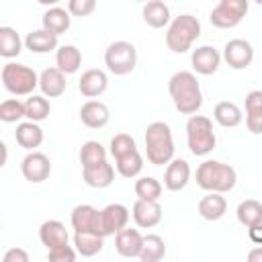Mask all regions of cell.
I'll use <instances>...</instances> for the list:
<instances>
[{
    "instance_id": "26",
    "label": "cell",
    "mask_w": 262,
    "mask_h": 262,
    "mask_svg": "<svg viewBox=\"0 0 262 262\" xmlns=\"http://www.w3.org/2000/svg\"><path fill=\"white\" fill-rule=\"evenodd\" d=\"M213 117H215V121H217L221 127H225V129H233V127H237V125L244 121L242 108H239L235 102H229V100L217 102L215 108H213Z\"/></svg>"
},
{
    "instance_id": "7",
    "label": "cell",
    "mask_w": 262,
    "mask_h": 262,
    "mask_svg": "<svg viewBox=\"0 0 262 262\" xmlns=\"http://www.w3.org/2000/svg\"><path fill=\"white\" fill-rule=\"evenodd\" d=\"M104 63L111 74L127 76L137 66V49L129 41H115L104 51Z\"/></svg>"
},
{
    "instance_id": "35",
    "label": "cell",
    "mask_w": 262,
    "mask_h": 262,
    "mask_svg": "<svg viewBox=\"0 0 262 262\" xmlns=\"http://www.w3.org/2000/svg\"><path fill=\"white\" fill-rule=\"evenodd\" d=\"M49 111H51V104L41 94H31L25 100V117L29 121H33V123H39V121L47 119L49 117Z\"/></svg>"
},
{
    "instance_id": "19",
    "label": "cell",
    "mask_w": 262,
    "mask_h": 262,
    "mask_svg": "<svg viewBox=\"0 0 262 262\" xmlns=\"http://www.w3.org/2000/svg\"><path fill=\"white\" fill-rule=\"evenodd\" d=\"M141 246H143V235L139 233V229L125 227L115 235V250L123 258H139Z\"/></svg>"
},
{
    "instance_id": "23",
    "label": "cell",
    "mask_w": 262,
    "mask_h": 262,
    "mask_svg": "<svg viewBox=\"0 0 262 262\" xmlns=\"http://www.w3.org/2000/svg\"><path fill=\"white\" fill-rule=\"evenodd\" d=\"M141 14H143L145 25H149L151 29H164V27H168L172 23L170 6L166 2H162V0H151V2L143 4Z\"/></svg>"
},
{
    "instance_id": "42",
    "label": "cell",
    "mask_w": 262,
    "mask_h": 262,
    "mask_svg": "<svg viewBox=\"0 0 262 262\" xmlns=\"http://www.w3.org/2000/svg\"><path fill=\"white\" fill-rule=\"evenodd\" d=\"M2 262H31V258L23 248H8L2 256Z\"/></svg>"
},
{
    "instance_id": "18",
    "label": "cell",
    "mask_w": 262,
    "mask_h": 262,
    "mask_svg": "<svg viewBox=\"0 0 262 262\" xmlns=\"http://www.w3.org/2000/svg\"><path fill=\"white\" fill-rule=\"evenodd\" d=\"M39 88L43 92V96L47 98H57L66 92L68 88V82H66V74L59 70V68H45L39 76Z\"/></svg>"
},
{
    "instance_id": "41",
    "label": "cell",
    "mask_w": 262,
    "mask_h": 262,
    "mask_svg": "<svg viewBox=\"0 0 262 262\" xmlns=\"http://www.w3.org/2000/svg\"><path fill=\"white\" fill-rule=\"evenodd\" d=\"M262 113V90H250L246 94V115Z\"/></svg>"
},
{
    "instance_id": "33",
    "label": "cell",
    "mask_w": 262,
    "mask_h": 262,
    "mask_svg": "<svg viewBox=\"0 0 262 262\" xmlns=\"http://www.w3.org/2000/svg\"><path fill=\"white\" fill-rule=\"evenodd\" d=\"M235 215H237V221L244 227H252V225L262 221V203L256 201V199H246L237 205Z\"/></svg>"
},
{
    "instance_id": "4",
    "label": "cell",
    "mask_w": 262,
    "mask_h": 262,
    "mask_svg": "<svg viewBox=\"0 0 262 262\" xmlns=\"http://www.w3.org/2000/svg\"><path fill=\"white\" fill-rule=\"evenodd\" d=\"M201 37V23L192 14H178L172 18L166 31V45L174 53H186Z\"/></svg>"
},
{
    "instance_id": "32",
    "label": "cell",
    "mask_w": 262,
    "mask_h": 262,
    "mask_svg": "<svg viewBox=\"0 0 262 262\" xmlns=\"http://www.w3.org/2000/svg\"><path fill=\"white\" fill-rule=\"evenodd\" d=\"M74 246L82 258H92L102 250L104 237L94 235V233H74Z\"/></svg>"
},
{
    "instance_id": "8",
    "label": "cell",
    "mask_w": 262,
    "mask_h": 262,
    "mask_svg": "<svg viewBox=\"0 0 262 262\" xmlns=\"http://www.w3.org/2000/svg\"><path fill=\"white\" fill-rule=\"evenodd\" d=\"M248 12V0H221L211 10V25L217 29H233L237 27Z\"/></svg>"
},
{
    "instance_id": "12",
    "label": "cell",
    "mask_w": 262,
    "mask_h": 262,
    "mask_svg": "<svg viewBox=\"0 0 262 262\" xmlns=\"http://www.w3.org/2000/svg\"><path fill=\"white\" fill-rule=\"evenodd\" d=\"M190 63H192V70L201 76H211L219 70V63H221V53L213 47V45H201L196 49H192V55H190Z\"/></svg>"
},
{
    "instance_id": "30",
    "label": "cell",
    "mask_w": 262,
    "mask_h": 262,
    "mask_svg": "<svg viewBox=\"0 0 262 262\" xmlns=\"http://www.w3.org/2000/svg\"><path fill=\"white\" fill-rule=\"evenodd\" d=\"M133 190H135V196H137L139 201L158 203L164 188H162V182H160L158 178H154V176H141V178L135 180Z\"/></svg>"
},
{
    "instance_id": "9",
    "label": "cell",
    "mask_w": 262,
    "mask_h": 262,
    "mask_svg": "<svg viewBox=\"0 0 262 262\" xmlns=\"http://www.w3.org/2000/svg\"><path fill=\"white\" fill-rule=\"evenodd\" d=\"M72 227L76 233H94L104 237V227H102V213L94 209L92 205H78L72 209Z\"/></svg>"
},
{
    "instance_id": "2",
    "label": "cell",
    "mask_w": 262,
    "mask_h": 262,
    "mask_svg": "<svg viewBox=\"0 0 262 262\" xmlns=\"http://www.w3.org/2000/svg\"><path fill=\"white\" fill-rule=\"evenodd\" d=\"M237 182V172L233 166L219 160H205L196 168V184L207 192L225 194L233 190Z\"/></svg>"
},
{
    "instance_id": "13",
    "label": "cell",
    "mask_w": 262,
    "mask_h": 262,
    "mask_svg": "<svg viewBox=\"0 0 262 262\" xmlns=\"http://www.w3.org/2000/svg\"><path fill=\"white\" fill-rule=\"evenodd\" d=\"M100 213H102L104 237L117 235L119 231H123L127 227V223H129V217H131V211L125 205H121V203H111Z\"/></svg>"
},
{
    "instance_id": "29",
    "label": "cell",
    "mask_w": 262,
    "mask_h": 262,
    "mask_svg": "<svg viewBox=\"0 0 262 262\" xmlns=\"http://www.w3.org/2000/svg\"><path fill=\"white\" fill-rule=\"evenodd\" d=\"M164 256H166V242L156 233L143 235V246H141V252H139V260L141 262H162Z\"/></svg>"
},
{
    "instance_id": "38",
    "label": "cell",
    "mask_w": 262,
    "mask_h": 262,
    "mask_svg": "<svg viewBox=\"0 0 262 262\" xmlns=\"http://www.w3.org/2000/svg\"><path fill=\"white\" fill-rule=\"evenodd\" d=\"M25 119V102L18 98H6L0 104V121L2 123H18Z\"/></svg>"
},
{
    "instance_id": "1",
    "label": "cell",
    "mask_w": 262,
    "mask_h": 262,
    "mask_svg": "<svg viewBox=\"0 0 262 262\" xmlns=\"http://www.w3.org/2000/svg\"><path fill=\"white\" fill-rule=\"evenodd\" d=\"M170 96L174 100V106L180 115H196L203 106V92L199 86V80L192 72H176L172 74L168 82Z\"/></svg>"
},
{
    "instance_id": "37",
    "label": "cell",
    "mask_w": 262,
    "mask_h": 262,
    "mask_svg": "<svg viewBox=\"0 0 262 262\" xmlns=\"http://www.w3.org/2000/svg\"><path fill=\"white\" fill-rule=\"evenodd\" d=\"M111 156L115 158V160H119V158H125V156H129V154H133V151H137V143H135V139L129 135V133H117L113 139H111Z\"/></svg>"
},
{
    "instance_id": "40",
    "label": "cell",
    "mask_w": 262,
    "mask_h": 262,
    "mask_svg": "<svg viewBox=\"0 0 262 262\" xmlns=\"http://www.w3.org/2000/svg\"><path fill=\"white\" fill-rule=\"evenodd\" d=\"M96 2L94 0H70L68 2V12L72 16H88L90 12H94Z\"/></svg>"
},
{
    "instance_id": "39",
    "label": "cell",
    "mask_w": 262,
    "mask_h": 262,
    "mask_svg": "<svg viewBox=\"0 0 262 262\" xmlns=\"http://www.w3.org/2000/svg\"><path fill=\"white\" fill-rule=\"evenodd\" d=\"M76 256H78V252L72 246L47 250V262H76Z\"/></svg>"
},
{
    "instance_id": "31",
    "label": "cell",
    "mask_w": 262,
    "mask_h": 262,
    "mask_svg": "<svg viewBox=\"0 0 262 262\" xmlns=\"http://www.w3.org/2000/svg\"><path fill=\"white\" fill-rule=\"evenodd\" d=\"M23 51V39L12 27H0V55L10 59Z\"/></svg>"
},
{
    "instance_id": "16",
    "label": "cell",
    "mask_w": 262,
    "mask_h": 262,
    "mask_svg": "<svg viewBox=\"0 0 262 262\" xmlns=\"http://www.w3.org/2000/svg\"><path fill=\"white\" fill-rule=\"evenodd\" d=\"M80 121L88 129H102L111 121V111L100 100H88L80 108Z\"/></svg>"
},
{
    "instance_id": "5",
    "label": "cell",
    "mask_w": 262,
    "mask_h": 262,
    "mask_svg": "<svg viewBox=\"0 0 262 262\" xmlns=\"http://www.w3.org/2000/svg\"><path fill=\"white\" fill-rule=\"evenodd\" d=\"M186 141L192 156H207L215 149L217 137L213 131V123L205 115H192L186 121Z\"/></svg>"
},
{
    "instance_id": "10",
    "label": "cell",
    "mask_w": 262,
    "mask_h": 262,
    "mask_svg": "<svg viewBox=\"0 0 262 262\" xmlns=\"http://www.w3.org/2000/svg\"><path fill=\"white\" fill-rule=\"evenodd\" d=\"M223 59L233 70H246L254 61V47L246 39H231L223 47Z\"/></svg>"
},
{
    "instance_id": "43",
    "label": "cell",
    "mask_w": 262,
    "mask_h": 262,
    "mask_svg": "<svg viewBox=\"0 0 262 262\" xmlns=\"http://www.w3.org/2000/svg\"><path fill=\"white\" fill-rule=\"evenodd\" d=\"M246 127L254 135H262V113H250L246 115Z\"/></svg>"
},
{
    "instance_id": "15",
    "label": "cell",
    "mask_w": 262,
    "mask_h": 262,
    "mask_svg": "<svg viewBox=\"0 0 262 262\" xmlns=\"http://www.w3.org/2000/svg\"><path fill=\"white\" fill-rule=\"evenodd\" d=\"M190 180V166L182 158H174L164 172V186L172 192L182 190Z\"/></svg>"
},
{
    "instance_id": "34",
    "label": "cell",
    "mask_w": 262,
    "mask_h": 262,
    "mask_svg": "<svg viewBox=\"0 0 262 262\" xmlns=\"http://www.w3.org/2000/svg\"><path fill=\"white\" fill-rule=\"evenodd\" d=\"M102 162H106V149H104V145H102L100 141H94V139L86 141V143L82 145V149H80V164H82V170H84V168L98 166V164H102Z\"/></svg>"
},
{
    "instance_id": "3",
    "label": "cell",
    "mask_w": 262,
    "mask_h": 262,
    "mask_svg": "<svg viewBox=\"0 0 262 262\" xmlns=\"http://www.w3.org/2000/svg\"><path fill=\"white\" fill-rule=\"evenodd\" d=\"M174 135L168 123L164 121H154L145 129V156L149 164L154 166H164L174 160Z\"/></svg>"
},
{
    "instance_id": "14",
    "label": "cell",
    "mask_w": 262,
    "mask_h": 262,
    "mask_svg": "<svg viewBox=\"0 0 262 262\" xmlns=\"http://www.w3.org/2000/svg\"><path fill=\"white\" fill-rule=\"evenodd\" d=\"M131 217L137 227L141 229H151L162 221V205L160 203H149V201H135L131 207Z\"/></svg>"
},
{
    "instance_id": "45",
    "label": "cell",
    "mask_w": 262,
    "mask_h": 262,
    "mask_svg": "<svg viewBox=\"0 0 262 262\" xmlns=\"http://www.w3.org/2000/svg\"><path fill=\"white\" fill-rule=\"evenodd\" d=\"M246 262H262V246H258V248H252V250L248 252V258H246Z\"/></svg>"
},
{
    "instance_id": "25",
    "label": "cell",
    "mask_w": 262,
    "mask_h": 262,
    "mask_svg": "<svg viewBox=\"0 0 262 262\" xmlns=\"http://www.w3.org/2000/svg\"><path fill=\"white\" fill-rule=\"evenodd\" d=\"M82 178L90 188H106L113 184L115 180V168L108 162H102L98 166L92 168H84L82 170Z\"/></svg>"
},
{
    "instance_id": "28",
    "label": "cell",
    "mask_w": 262,
    "mask_h": 262,
    "mask_svg": "<svg viewBox=\"0 0 262 262\" xmlns=\"http://www.w3.org/2000/svg\"><path fill=\"white\" fill-rule=\"evenodd\" d=\"M82 66V53L76 45H61L55 51V68H59L66 76L76 74Z\"/></svg>"
},
{
    "instance_id": "20",
    "label": "cell",
    "mask_w": 262,
    "mask_h": 262,
    "mask_svg": "<svg viewBox=\"0 0 262 262\" xmlns=\"http://www.w3.org/2000/svg\"><path fill=\"white\" fill-rule=\"evenodd\" d=\"M78 88H80L82 96H86V98H96V96H100V94L108 88V76H106V72L96 70V68L86 70V72L82 74L80 82H78Z\"/></svg>"
},
{
    "instance_id": "22",
    "label": "cell",
    "mask_w": 262,
    "mask_h": 262,
    "mask_svg": "<svg viewBox=\"0 0 262 262\" xmlns=\"http://www.w3.org/2000/svg\"><path fill=\"white\" fill-rule=\"evenodd\" d=\"M196 211H199V215H201L203 219H207V221H217V219H221V217L227 213V201H225V196L219 194V192H207V194L199 201Z\"/></svg>"
},
{
    "instance_id": "11",
    "label": "cell",
    "mask_w": 262,
    "mask_h": 262,
    "mask_svg": "<svg viewBox=\"0 0 262 262\" xmlns=\"http://www.w3.org/2000/svg\"><path fill=\"white\" fill-rule=\"evenodd\" d=\"M20 172L29 182H43L51 174V162L41 151H29L20 162Z\"/></svg>"
},
{
    "instance_id": "21",
    "label": "cell",
    "mask_w": 262,
    "mask_h": 262,
    "mask_svg": "<svg viewBox=\"0 0 262 262\" xmlns=\"http://www.w3.org/2000/svg\"><path fill=\"white\" fill-rule=\"evenodd\" d=\"M43 129L39 127V123H33V121H25V123H18L16 125V131H14V139L16 143L27 149V151H35V147H39L43 143Z\"/></svg>"
},
{
    "instance_id": "17",
    "label": "cell",
    "mask_w": 262,
    "mask_h": 262,
    "mask_svg": "<svg viewBox=\"0 0 262 262\" xmlns=\"http://www.w3.org/2000/svg\"><path fill=\"white\" fill-rule=\"evenodd\" d=\"M39 239L47 250H55L61 246H68V229L57 219H47L39 227Z\"/></svg>"
},
{
    "instance_id": "36",
    "label": "cell",
    "mask_w": 262,
    "mask_h": 262,
    "mask_svg": "<svg viewBox=\"0 0 262 262\" xmlns=\"http://www.w3.org/2000/svg\"><path fill=\"white\" fill-rule=\"evenodd\" d=\"M115 168H117V172H119L123 178H135V176H139L141 170H143V158H141L139 151H133V154H129V156H125V158L115 160Z\"/></svg>"
},
{
    "instance_id": "44",
    "label": "cell",
    "mask_w": 262,
    "mask_h": 262,
    "mask_svg": "<svg viewBox=\"0 0 262 262\" xmlns=\"http://www.w3.org/2000/svg\"><path fill=\"white\" fill-rule=\"evenodd\" d=\"M248 235H250V239L254 244L262 246V221L256 223V225H252V227H248Z\"/></svg>"
},
{
    "instance_id": "6",
    "label": "cell",
    "mask_w": 262,
    "mask_h": 262,
    "mask_svg": "<svg viewBox=\"0 0 262 262\" xmlns=\"http://www.w3.org/2000/svg\"><path fill=\"white\" fill-rule=\"evenodd\" d=\"M4 88L14 96H31L33 90L39 86V76L33 68L23 63H6L0 72Z\"/></svg>"
},
{
    "instance_id": "27",
    "label": "cell",
    "mask_w": 262,
    "mask_h": 262,
    "mask_svg": "<svg viewBox=\"0 0 262 262\" xmlns=\"http://www.w3.org/2000/svg\"><path fill=\"white\" fill-rule=\"evenodd\" d=\"M25 47L33 53H49L53 49L57 51V37L45 29H37L25 37Z\"/></svg>"
},
{
    "instance_id": "24",
    "label": "cell",
    "mask_w": 262,
    "mask_h": 262,
    "mask_svg": "<svg viewBox=\"0 0 262 262\" xmlns=\"http://www.w3.org/2000/svg\"><path fill=\"white\" fill-rule=\"evenodd\" d=\"M70 12H68V8H61V6H51V8H47L45 12H43V18H41V23H43V29L45 31H49V33H53L55 37H59L61 33H66L68 29H70Z\"/></svg>"
}]
</instances>
